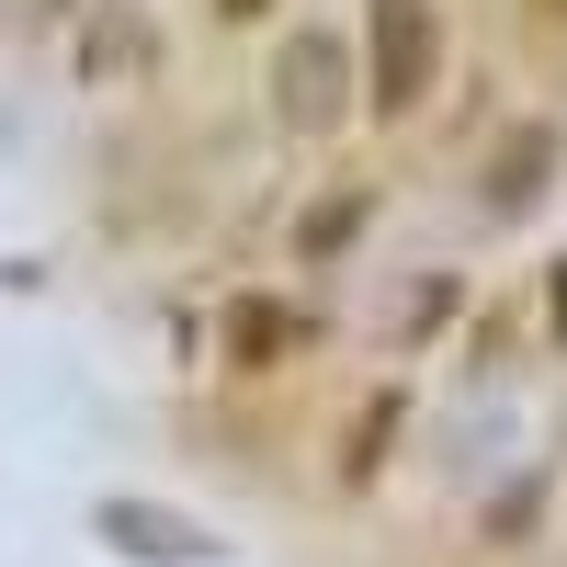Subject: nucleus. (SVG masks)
<instances>
[{"instance_id":"obj_2","label":"nucleus","mask_w":567,"mask_h":567,"mask_svg":"<svg viewBox=\"0 0 567 567\" xmlns=\"http://www.w3.org/2000/svg\"><path fill=\"white\" fill-rule=\"evenodd\" d=\"M91 534H103L114 556H136V567H205V556H216V534L182 523V511H159V499H103V511H91Z\"/></svg>"},{"instance_id":"obj_4","label":"nucleus","mask_w":567,"mask_h":567,"mask_svg":"<svg viewBox=\"0 0 567 567\" xmlns=\"http://www.w3.org/2000/svg\"><path fill=\"white\" fill-rule=\"evenodd\" d=\"M545 182H556V136H545V125L499 136V159H488V216H534Z\"/></svg>"},{"instance_id":"obj_3","label":"nucleus","mask_w":567,"mask_h":567,"mask_svg":"<svg viewBox=\"0 0 567 567\" xmlns=\"http://www.w3.org/2000/svg\"><path fill=\"white\" fill-rule=\"evenodd\" d=\"M272 91H284V114H296L307 136L341 125V45H329V34H296V45H284V69H272Z\"/></svg>"},{"instance_id":"obj_5","label":"nucleus","mask_w":567,"mask_h":567,"mask_svg":"<svg viewBox=\"0 0 567 567\" xmlns=\"http://www.w3.org/2000/svg\"><path fill=\"white\" fill-rule=\"evenodd\" d=\"M296 341H307V318H284V307H261V296L227 307V352H239V363H284Z\"/></svg>"},{"instance_id":"obj_7","label":"nucleus","mask_w":567,"mask_h":567,"mask_svg":"<svg viewBox=\"0 0 567 567\" xmlns=\"http://www.w3.org/2000/svg\"><path fill=\"white\" fill-rule=\"evenodd\" d=\"M352 227H363V205H352V194H341V205H318V216H307V227H296V239H307V250H341V239H352Z\"/></svg>"},{"instance_id":"obj_8","label":"nucleus","mask_w":567,"mask_h":567,"mask_svg":"<svg viewBox=\"0 0 567 567\" xmlns=\"http://www.w3.org/2000/svg\"><path fill=\"white\" fill-rule=\"evenodd\" d=\"M216 12H239V23H250V12H272V0H216Z\"/></svg>"},{"instance_id":"obj_6","label":"nucleus","mask_w":567,"mask_h":567,"mask_svg":"<svg viewBox=\"0 0 567 567\" xmlns=\"http://www.w3.org/2000/svg\"><path fill=\"white\" fill-rule=\"evenodd\" d=\"M386 443H398V398H363V420H352V454H341V477L363 488L374 465H386Z\"/></svg>"},{"instance_id":"obj_9","label":"nucleus","mask_w":567,"mask_h":567,"mask_svg":"<svg viewBox=\"0 0 567 567\" xmlns=\"http://www.w3.org/2000/svg\"><path fill=\"white\" fill-rule=\"evenodd\" d=\"M556 329H567V261H556Z\"/></svg>"},{"instance_id":"obj_10","label":"nucleus","mask_w":567,"mask_h":567,"mask_svg":"<svg viewBox=\"0 0 567 567\" xmlns=\"http://www.w3.org/2000/svg\"><path fill=\"white\" fill-rule=\"evenodd\" d=\"M545 12H567V0H545Z\"/></svg>"},{"instance_id":"obj_1","label":"nucleus","mask_w":567,"mask_h":567,"mask_svg":"<svg viewBox=\"0 0 567 567\" xmlns=\"http://www.w3.org/2000/svg\"><path fill=\"white\" fill-rule=\"evenodd\" d=\"M363 45H374V91H363L374 114H420L432 103V80H443V12L432 0H374Z\"/></svg>"}]
</instances>
